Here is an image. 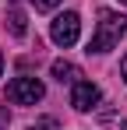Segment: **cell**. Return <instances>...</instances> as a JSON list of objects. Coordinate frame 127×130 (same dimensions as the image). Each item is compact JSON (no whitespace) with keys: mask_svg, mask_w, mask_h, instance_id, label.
<instances>
[{"mask_svg":"<svg viewBox=\"0 0 127 130\" xmlns=\"http://www.w3.org/2000/svg\"><path fill=\"white\" fill-rule=\"evenodd\" d=\"M42 95H46V88H42V81L32 77V74H21V77H14V81L7 85V99H11L14 106H35Z\"/></svg>","mask_w":127,"mask_h":130,"instance_id":"2","label":"cell"},{"mask_svg":"<svg viewBox=\"0 0 127 130\" xmlns=\"http://www.w3.org/2000/svg\"><path fill=\"white\" fill-rule=\"evenodd\" d=\"M32 4H35V11H53L60 0H32Z\"/></svg>","mask_w":127,"mask_h":130,"instance_id":"7","label":"cell"},{"mask_svg":"<svg viewBox=\"0 0 127 130\" xmlns=\"http://www.w3.org/2000/svg\"><path fill=\"white\" fill-rule=\"evenodd\" d=\"M99 102V88L92 81H74V91H71V106L78 112H88V109Z\"/></svg>","mask_w":127,"mask_h":130,"instance_id":"4","label":"cell"},{"mask_svg":"<svg viewBox=\"0 0 127 130\" xmlns=\"http://www.w3.org/2000/svg\"><path fill=\"white\" fill-rule=\"evenodd\" d=\"M120 74H124V81H127V56L120 60Z\"/></svg>","mask_w":127,"mask_h":130,"instance_id":"8","label":"cell"},{"mask_svg":"<svg viewBox=\"0 0 127 130\" xmlns=\"http://www.w3.org/2000/svg\"><path fill=\"white\" fill-rule=\"evenodd\" d=\"M120 4H127V0H120Z\"/></svg>","mask_w":127,"mask_h":130,"instance_id":"10","label":"cell"},{"mask_svg":"<svg viewBox=\"0 0 127 130\" xmlns=\"http://www.w3.org/2000/svg\"><path fill=\"white\" fill-rule=\"evenodd\" d=\"M53 77H57L60 85H74V81L81 77V67L71 63V60H53Z\"/></svg>","mask_w":127,"mask_h":130,"instance_id":"5","label":"cell"},{"mask_svg":"<svg viewBox=\"0 0 127 130\" xmlns=\"http://www.w3.org/2000/svg\"><path fill=\"white\" fill-rule=\"evenodd\" d=\"M7 28H11V35H18V39L28 35V21H25L21 4H11V7H7Z\"/></svg>","mask_w":127,"mask_h":130,"instance_id":"6","label":"cell"},{"mask_svg":"<svg viewBox=\"0 0 127 130\" xmlns=\"http://www.w3.org/2000/svg\"><path fill=\"white\" fill-rule=\"evenodd\" d=\"M0 130H4V127H0Z\"/></svg>","mask_w":127,"mask_h":130,"instance_id":"11","label":"cell"},{"mask_svg":"<svg viewBox=\"0 0 127 130\" xmlns=\"http://www.w3.org/2000/svg\"><path fill=\"white\" fill-rule=\"evenodd\" d=\"M78 35H81V18H78L74 11H67V14H60L57 21L49 25V39H53L57 46H64V49L78 42Z\"/></svg>","mask_w":127,"mask_h":130,"instance_id":"3","label":"cell"},{"mask_svg":"<svg viewBox=\"0 0 127 130\" xmlns=\"http://www.w3.org/2000/svg\"><path fill=\"white\" fill-rule=\"evenodd\" d=\"M127 32V18L117 11H99V25L95 35L88 39V53H109L113 46L120 42V35Z\"/></svg>","mask_w":127,"mask_h":130,"instance_id":"1","label":"cell"},{"mask_svg":"<svg viewBox=\"0 0 127 130\" xmlns=\"http://www.w3.org/2000/svg\"><path fill=\"white\" fill-rule=\"evenodd\" d=\"M0 70H4V53H0Z\"/></svg>","mask_w":127,"mask_h":130,"instance_id":"9","label":"cell"}]
</instances>
